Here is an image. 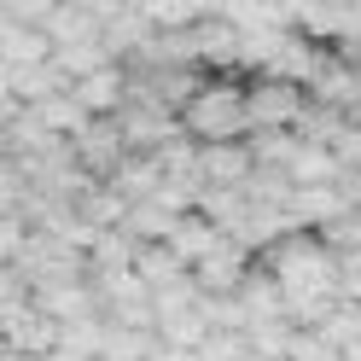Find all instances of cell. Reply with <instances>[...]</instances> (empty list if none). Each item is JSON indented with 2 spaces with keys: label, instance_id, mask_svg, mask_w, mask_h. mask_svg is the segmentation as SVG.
I'll list each match as a JSON object with an SVG mask.
<instances>
[{
  "label": "cell",
  "instance_id": "5b68a950",
  "mask_svg": "<svg viewBox=\"0 0 361 361\" xmlns=\"http://www.w3.org/2000/svg\"><path fill=\"white\" fill-rule=\"evenodd\" d=\"M71 94H76V105L87 111V117H111V111L123 105V94H128V64L123 59L94 64V71H82L71 82Z\"/></svg>",
  "mask_w": 361,
  "mask_h": 361
},
{
  "label": "cell",
  "instance_id": "9a60e30c",
  "mask_svg": "<svg viewBox=\"0 0 361 361\" xmlns=\"http://www.w3.org/2000/svg\"><path fill=\"white\" fill-rule=\"evenodd\" d=\"M105 59H111V53H105V41H99V35H94V41H64V47H53V53H47V64H53V71L64 76V87H71L82 71L105 64Z\"/></svg>",
  "mask_w": 361,
  "mask_h": 361
},
{
  "label": "cell",
  "instance_id": "2e32d148",
  "mask_svg": "<svg viewBox=\"0 0 361 361\" xmlns=\"http://www.w3.org/2000/svg\"><path fill=\"white\" fill-rule=\"evenodd\" d=\"M47 6L53 0H0V18H6V24H41Z\"/></svg>",
  "mask_w": 361,
  "mask_h": 361
},
{
  "label": "cell",
  "instance_id": "e0dca14e",
  "mask_svg": "<svg viewBox=\"0 0 361 361\" xmlns=\"http://www.w3.org/2000/svg\"><path fill=\"white\" fill-rule=\"evenodd\" d=\"M146 361H198L187 344H164V338H152V350H146Z\"/></svg>",
  "mask_w": 361,
  "mask_h": 361
},
{
  "label": "cell",
  "instance_id": "8992f818",
  "mask_svg": "<svg viewBox=\"0 0 361 361\" xmlns=\"http://www.w3.org/2000/svg\"><path fill=\"white\" fill-rule=\"evenodd\" d=\"M245 268H251V251H245L239 239H221L210 257H198V262H192V286H198V291H210V298H233L239 280H245Z\"/></svg>",
  "mask_w": 361,
  "mask_h": 361
},
{
  "label": "cell",
  "instance_id": "9c48e42d",
  "mask_svg": "<svg viewBox=\"0 0 361 361\" xmlns=\"http://www.w3.org/2000/svg\"><path fill=\"white\" fill-rule=\"evenodd\" d=\"M286 180L291 187H321V180H338V157H332V146H321V140H291V152H286Z\"/></svg>",
  "mask_w": 361,
  "mask_h": 361
},
{
  "label": "cell",
  "instance_id": "6da1fadb",
  "mask_svg": "<svg viewBox=\"0 0 361 361\" xmlns=\"http://www.w3.org/2000/svg\"><path fill=\"white\" fill-rule=\"evenodd\" d=\"M262 268L280 286V303H303V298H338V251L314 233V228H291L274 245H262Z\"/></svg>",
  "mask_w": 361,
  "mask_h": 361
},
{
  "label": "cell",
  "instance_id": "277c9868",
  "mask_svg": "<svg viewBox=\"0 0 361 361\" xmlns=\"http://www.w3.org/2000/svg\"><path fill=\"white\" fill-rule=\"evenodd\" d=\"M187 47H192V59L204 64V71H245V64H239L245 35H239L221 12H204L198 24H187Z\"/></svg>",
  "mask_w": 361,
  "mask_h": 361
},
{
  "label": "cell",
  "instance_id": "52a82bcc",
  "mask_svg": "<svg viewBox=\"0 0 361 361\" xmlns=\"http://www.w3.org/2000/svg\"><path fill=\"white\" fill-rule=\"evenodd\" d=\"M251 140H210L198 146V180L204 187H239L245 175H251Z\"/></svg>",
  "mask_w": 361,
  "mask_h": 361
},
{
  "label": "cell",
  "instance_id": "ba28073f",
  "mask_svg": "<svg viewBox=\"0 0 361 361\" xmlns=\"http://www.w3.org/2000/svg\"><path fill=\"white\" fill-rule=\"evenodd\" d=\"M221 239H228V233H221V228H216V221H210L204 210H180V221L169 228V239H164V245H169V251H175L180 262L192 268L198 257H210V251H216Z\"/></svg>",
  "mask_w": 361,
  "mask_h": 361
},
{
  "label": "cell",
  "instance_id": "30bf717a",
  "mask_svg": "<svg viewBox=\"0 0 361 361\" xmlns=\"http://www.w3.org/2000/svg\"><path fill=\"white\" fill-rule=\"evenodd\" d=\"M134 280H140L146 291H164V286H175V280H187L192 274V268L187 262H180L175 251H169V245L164 239H146V245H134Z\"/></svg>",
  "mask_w": 361,
  "mask_h": 361
},
{
  "label": "cell",
  "instance_id": "ac0fdd59",
  "mask_svg": "<svg viewBox=\"0 0 361 361\" xmlns=\"http://www.w3.org/2000/svg\"><path fill=\"white\" fill-rule=\"evenodd\" d=\"M245 361H286V355H257V350H251V355H245Z\"/></svg>",
  "mask_w": 361,
  "mask_h": 361
},
{
  "label": "cell",
  "instance_id": "8fae6325",
  "mask_svg": "<svg viewBox=\"0 0 361 361\" xmlns=\"http://www.w3.org/2000/svg\"><path fill=\"white\" fill-rule=\"evenodd\" d=\"M41 35H47V47H64V41H94L99 24H94V12L82 6H47V18H41Z\"/></svg>",
  "mask_w": 361,
  "mask_h": 361
},
{
  "label": "cell",
  "instance_id": "3957f363",
  "mask_svg": "<svg viewBox=\"0 0 361 361\" xmlns=\"http://www.w3.org/2000/svg\"><path fill=\"white\" fill-rule=\"evenodd\" d=\"M309 105V87L303 82H286V76H251L245 82V111H251V128H291Z\"/></svg>",
  "mask_w": 361,
  "mask_h": 361
},
{
  "label": "cell",
  "instance_id": "7c38bea8",
  "mask_svg": "<svg viewBox=\"0 0 361 361\" xmlns=\"http://www.w3.org/2000/svg\"><path fill=\"white\" fill-rule=\"evenodd\" d=\"M30 117L47 128V134H64V140H71V134L87 123V111L76 105V94H71V87H59V94H47V99H35V105H30Z\"/></svg>",
  "mask_w": 361,
  "mask_h": 361
},
{
  "label": "cell",
  "instance_id": "4fadbf2b",
  "mask_svg": "<svg viewBox=\"0 0 361 361\" xmlns=\"http://www.w3.org/2000/svg\"><path fill=\"white\" fill-rule=\"evenodd\" d=\"M6 87L18 94V105H35V99L59 94V87H64V76L53 71L47 59H35V64H12V71H6Z\"/></svg>",
  "mask_w": 361,
  "mask_h": 361
},
{
  "label": "cell",
  "instance_id": "5bb4252c",
  "mask_svg": "<svg viewBox=\"0 0 361 361\" xmlns=\"http://www.w3.org/2000/svg\"><path fill=\"white\" fill-rule=\"evenodd\" d=\"M47 35H41V24H6L0 18V64H35L47 59Z\"/></svg>",
  "mask_w": 361,
  "mask_h": 361
},
{
  "label": "cell",
  "instance_id": "7a4b0ae2",
  "mask_svg": "<svg viewBox=\"0 0 361 361\" xmlns=\"http://www.w3.org/2000/svg\"><path fill=\"white\" fill-rule=\"evenodd\" d=\"M175 123H180V134L187 140H198V146H210V140H245L251 134V111H245V82L239 76H204L187 94V105L175 111Z\"/></svg>",
  "mask_w": 361,
  "mask_h": 361
},
{
  "label": "cell",
  "instance_id": "d6986e66",
  "mask_svg": "<svg viewBox=\"0 0 361 361\" xmlns=\"http://www.w3.org/2000/svg\"><path fill=\"white\" fill-rule=\"evenodd\" d=\"M53 6H76V0H53Z\"/></svg>",
  "mask_w": 361,
  "mask_h": 361
}]
</instances>
